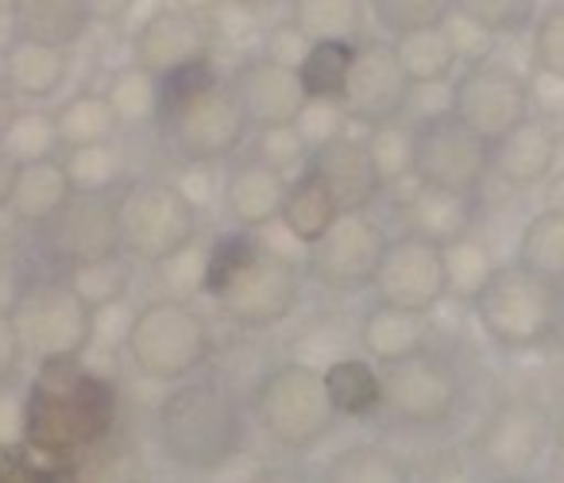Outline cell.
<instances>
[{
    "label": "cell",
    "mask_w": 564,
    "mask_h": 483,
    "mask_svg": "<svg viewBox=\"0 0 564 483\" xmlns=\"http://www.w3.org/2000/svg\"><path fill=\"white\" fill-rule=\"evenodd\" d=\"M117 429V387L82 359L40 364L20 402V437L32 457L78 460L109 441Z\"/></svg>",
    "instance_id": "cell-1"
},
{
    "label": "cell",
    "mask_w": 564,
    "mask_h": 483,
    "mask_svg": "<svg viewBox=\"0 0 564 483\" xmlns=\"http://www.w3.org/2000/svg\"><path fill=\"white\" fill-rule=\"evenodd\" d=\"M205 290L217 298L220 313L236 325H279L299 302V264L259 248L251 233H220L209 244Z\"/></svg>",
    "instance_id": "cell-2"
},
{
    "label": "cell",
    "mask_w": 564,
    "mask_h": 483,
    "mask_svg": "<svg viewBox=\"0 0 564 483\" xmlns=\"http://www.w3.org/2000/svg\"><path fill=\"white\" fill-rule=\"evenodd\" d=\"M159 441L186 472H220L243 449V414L217 379H189L159 406Z\"/></svg>",
    "instance_id": "cell-3"
},
{
    "label": "cell",
    "mask_w": 564,
    "mask_h": 483,
    "mask_svg": "<svg viewBox=\"0 0 564 483\" xmlns=\"http://www.w3.org/2000/svg\"><path fill=\"white\" fill-rule=\"evenodd\" d=\"M251 414H256L259 429L282 449H310L317 444L340 414L333 410L329 395H325L322 372L306 364H279L256 383L251 395Z\"/></svg>",
    "instance_id": "cell-4"
},
{
    "label": "cell",
    "mask_w": 564,
    "mask_h": 483,
    "mask_svg": "<svg viewBox=\"0 0 564 483\" xmlns=\"http://www.w3.org/2000/svg\"><path fill=\"white\" fill-rule=\"evenodd\" d=\"M213 333L209 321L178 298H151L135 310V325L128 336V356L148 379L178 383L194 375L209 359Z\"/></svg>",
    "instance_id": "cell-5"
},
{
    "label": "cell",
    "mask_w": 564,
    "mask_h": 483,
    "mask_svg": "<svg viewBox=\"0 0 564 483\" xmlns=\"http://www.w3.org/2000/svg\"><path fill=\"white\" fill-rule=\"evenodd\" d=\"M120 256L135 264H163L189 248L197 236V213L163 179H135L117 194Z\"/></svg>",
    "instance_id": "cell-6"
},
{
    "label": "cell",
    "mask_w": 564,
    "mask_h": 483,
    "mask_svg": "<svg viewBox=\"0 0 564 483\" xmlns=\"http://www.w3.org/2000/svg\"><path fill=\"white\" fill-rule=\"evenodd\" d=\"M484 333L507 352H530L561 329V294L518 267H499L495 282L476 302Z\"/></svg>",
    "instance_id": "cell-7"
},
{
    "label": "cell",
    "mask_w": 564,
    "mask_h": 483,
    "mask_svg": "<svg viewBox=\"0 0 564 483\" xmlns=\"http://www.w3.org/2000/svg\"><path fill=\"white\" fill-rule=\"evenodd\" d=\"M12 321L24 352H32L40 364H51V359H82V352L89 348L94 310L63 279H35L20 290Z\"/></svg>",
    "instance_id": "cell-8"
},
{
    "label": "cell",
    "mask_w": 564,
    "mask_h": 483,
    "mask_svg": "<svg viewBox=\"0 0 564 483\" xmlns=\"http://www.w3.org/2000/svg\"><path fill=\"white\" fill-rule=\"evenodd\" d=\"M448 112H453L464 128H471L487 148H495V143L507 140V136L530 117V86H525V74L514 71L510 63H502V58H487V63L468 66V71L456 78Z\"/></svg>",
    "instance_id": "cell-9"
},
{
    "label": "cell",
    "mask_w": 564,
    "mask_h": 483,
    "mask_svg": "<svg viewBox=\"0 0 564 483\" xmlns=\"http://www.w3.org/2000/svg\"><path fill=\"white\" fill-rule=\"evenodd\" d=\"M491 174V148L453 112H430L414 125V179L417 186L471 194Z\"/></svg>",
    "instance_id": "cell-10"
},
{
    "label": "cell",
    "mask_w": 564,
    "mask_h": 483,
    "mask_svg": "<svg viewBox=\"0 0 564 483\" xmlns=\"http://www.w3.org/2000/svg\"><path fill=\"white\" fill-rule=\"evenodd\" d=\"M159 125L166 128L174 151L186 163H220L240 148L243 132H248V120H243L228 82H213V86L182 97L178 105L159 112Z\"/></svg>",
    "instance_id": "cell-11"
},
{
    "label": "cell",
    "mask_w": 564,
    "mask_h": 483,
    "mask_svg": "<svg viewBox=\"0 0 564 483\" xmlns=\"http://www.w3.org/2000/svg\"><path fill=\"white\" fill-rule=\"evenodd\" d=\"M549 441H553V414L525 395H507L491 406L487 421L479 426V460L499 480H530L541 464Z\"/></svg>",
    "instance_id": "cell-12"
},
{
    "label": "cell",
    "mask_w": 564,
    "mask_h": 483,
    "mask_svg": "<svg viewBox=\"0 0 564 483\" xmlns=\"http://www.w3.org/2000/svg\"><path fill=\"white\" fill-rule=\"evenodd\" d=\"M387 233L368 213H345L322 240L310 248L306 267L322 287L337 294H356L364 287H376L379 264L387 256Z\"/></svg>",
    "instance_id": "cell-13"
},
{
    "label": "cell",
    "mask_w": 564,
    "mask_h": 483,
    "mask_svg": "<svg viewBox=\"0 0 564 483\" xmlns=\"http://www.w3.org/2000/svg\"><path fill=\"white\" fill-rule=\"evenodd\" d=\"M456 402H460V375L437 352H422L383 372V406L406 426H445L456 414Z\"/></svg>",
    "instance_id": "cell-14"
},
{
    "label": "cell",
    "mask_w": 564,
    "mask_h": 483,
    "mask_svg": "<svg viewBox=\"0 0 564 483\" xmlns=\"http://www.w3.org/2000/svg\"><path fill=\"white\" fill-rule=\"evenodd\" d=\"M213 24L197 9H182V4H166V9L148 12L132 35V55L135 66L151 71L155 78H166L174 71H186L194 63H209L213 55Z\"/></svg>",
    "instance_id": "cell-15"
},
{
    "label": "cell",
    "mask_w": 564,
    "mask_h": 483,
    "mask_svg": "<svg viewBox=\"0 0 564 483\" xmlns=\"http://www.w3.org/2000/svg\"><path fill=\"white\" fill-rule=\"evenodd\" d=\"M43 244L66 267L120 256L117 194H74L55 221L43 225Z\"/></svg>",
    "instance_id": "cell-16"
},
{
    "label": "cell",
    "mask_w": 564,
    "mask_h": 483,
    "mask_svg": "<svg viewBox=\"0 0 564 483\" xmlns=\"http://www.w3.org/2000/svg\"><path fill=\"white\" fill-rule=\"evenodd\" d=\"M376 294L383 305H399L406 313H433L448 298L445 282V256L441 248L402 233L387 244V256L376 275Z\"/></svg>",
    "instance_id": "cell-17"
},
{
    "label": "cell",
    "mask_w": 564,
    "mask_h": 483,
    "mask_svg": "<svg viewBox=\"0 0 564 483\" xmlns=\"http://www.w3.org/2000/svg\"><path fill=\"white\" fill-rule=\"evenodd\" d=\"M410 86L406 71L394 58L391 43H364L352 55V71H348V86H345V112L356 125H391L402 117V109L410 105Z\"/></svg>",
    "instance_id": "cell-18"
},
{
    "label": "cell",
    "mask_w": 564,
    "mask_h": 483,
    "mask_svg": "<svg viewBox=\"0 0 564 483\" xmlns=\"http://www.w3.org/2000/svg\"><path fill=\"white\" fill-rule=\"evenodd\" d=\"M236 105H240L243 120L251 128H286L299 120L306 109V86H302L299 71L271 63V58H248L228 82Z\"/></svg>",
    "instance_id": "cell-19"
},
{
    "label": "cell",
    "mask_w": 564,
    "mask_h": 483,
    "mask_svg": "<svg viewBox=\"0 0 564 483\" xmlns=\"http://www.w3.org/2000/svg\"><path fill=\"white\" fill-rule=\"evenodd\" d=\"M306 171L329 190L333 202L340 205V213H364L376 202L379 190H383L376 167H371L368 143H364L360 136H345V140H337L333 148L310 155Z\"/></svg>",
    "instance_id": "cell-20"
},
{
    "label": "cell",
    "mask_w": 564,
    "mask_h": 483,
    "mask_svg": "<svg viewBox=\"0 0 564 483\" xmlns=\"http://www.w3.org/2000/svg\"><path fill=\"white\" fill-rule=\"evenodd\" d=\"M556 155H561V128L545 117H525L507 140L491 148V171L507 186L530 190L553 174Z\"/></svg>",
    "instance_id": "cell-21"
},
{
    "label": "cell",
    "mask_w": 564,
    "mask_h": 483,
    "mask_svg": "<svg viewBox=\"0 0 564 483\" xmlns=\"http://www.w3.org/2000/svg\"><path fill=\"white\" fill-rule=\"evenodd\" d=\"M479 202L471 194H453V190L437 186H414V194L402 205V225L406 236L425 240L433 248H448V244H460L476 228Z\"/></svg>",
    "instance_id": "cell-22"
},
{
    "label": "cell",
    "mask_w": 564,
    "mask_h": 483,
    "mask_svg": "<svg viewBox=\"0 0 564 483\" xmlns=\"http://www.w3.org/2000/svg\"><path fill=\"white\" fill-rule=\"evenodd\" d=\"M286 194H291V179H282L251 159L236 163L225 174V210L243 233H259V228L274 225L282 217Z\"/></svg>",
    "instance_id": "cell-23"
},
{
    "label": "cell",
    "mask_w": 564,
    "mask_h": 483,
    "mask_svg": "<svg viewBox=\"0 0 564 483\" xmlns=\"http://www.w3.org/2000/svg\"><path fill=\"white\" fill-rule=\"evenodd\" d=\"M94 24V4L86 0H17L12 4V40H32L66 51Z\"/></svg>",
    "instance_id": "cell-24"
},
{
    "label": "cell",
    "mask_w": 564,
    "mask_h": 483,
    "mask_svg": "<svg viewBox=\"0 0 564 483\" xmlns=\"http://www.w3.org/2000/svg\"><path fill=\"white\" fill-rule=\"evenodd\" d=\"M441 17H445V12L417 20V24L402 28V32L394 35V43H391L394 58H399V66L406 71L410 86H441V82L453 78L456 51Z\"/></svg>",
    "instance_id": "cell-25"
},
{
    "label": "cell",
    "mask_w": 564,
    "mask_h": 483,
    "mask_svg": "<svg viewBox=\"0 0 564 483\" xmlns=\"http://www.w3.org/2000/svg\"><path fill=\"white\" fill-rule=\"evenodd\" d=\"M70 74V58L58 47H43L32 40H9L4 43V86L12 97H28V101H47L66 86Z\"/></svg>",
    "instance_id": "cell-26"
},
{
    "label": "cell",
    "mask_w": 564,
    "mask_h": 483,
    "mask_svg": "<svg viewBox=\"0 0 564 483\" xmlns=\"http://www.w3.org/2000/svg\"><path fill=\"white\" fill-rule=\"evenodd\" d=\"M360 344L368 356H376L387 367L414 359L425 352V318L399 310V305L376 302L360 321Z\"/></svg>",
    "instance_id": "cell-27"
},
{
    "label": "cell",
    "mask_w": 564,
    "mask_h": 483,
    "mask_svg": "<svg viewBox=\"0 0 564 483\" xmlns=\"http://www.w3.org/2000/svg\"><path fill=\"white\" fill-rule=\"evenodd\" d=\"M74 197L70 182H66L63 159H47V163L20 167L17 182H12L9 213L24 225L43 228L47 221H55V213Z\"/></svg>",
    "instance_id": "cell-28"
},
{
    "label": "cell",
    "mask_w": 564,
    "mask_h": 483,
    "mask_svg": "<svg viewBox=\"0 0 564 483\" xmlns=\"http://www.w3.org/2000/svg\"><path fill=\"white\" fill-rule=\"evenodd\" d=\"M518 271L564 294V213H538L518 236Z\"/></svg>",
    "instance_id": "cell-29"
},
{
    "label": "cell",
    "mask_w": 564,
    "mask_h": 483,
    "mask_svg": "<svg viewBox=\"0 0 564 483\" xmlns=\"http://www.w3.org/2000/svg\"><path fill=\"white\" fill-rule=\"evenodd\" d=\"M55 128L63 151H78V148H97V143H112L120 132V120L112 117L105 94L82 89V94L66 97L55 109Z\"/></svg>",
    "instance_id": "cell-30"
},
{
    "label": "cell",
    "mask_w": 564,
    "mask_h": 483,
    "mask_svg": "<svg viewBox=\"0 0 564 483\" xmlns=\"http://www.w3.org/2000/svg\"><path fill=\"white\" fill-rule=\"evenodd\" d=\"M345 217L340 205L333 202V194L314 179L310 171H302L299 179L291 182V194H286V205H282V225L291 228L294 240H302L306 248H314L325 233H329L337 221Z\"/></svg>",
    "instance_id": "cell-31"
},
{
    "label": "cell",
    "mask_w": 564,
    "mask_h": 483,
    "mask_svg": "<svg viewBox=\"0 0 564 483\" xmlns=\"http://www.w3.org/2000/svg\"><path fill=\"white\" fill-rule=\"evenodd\" d=\"M105 101H109L112 117L128 128L159 125V109H163V82L143 66H120L105 82Z\"/></svg>",
    "instance_id": "cell-32"
},
{
    "label": "cell",
    "mask_w": 564,
    "mask_h": 483,
    "mask_svg": "<svg viewBox=\"0 0 564 483\" xmlns=\"http://www.w3.org/2000/svg\"><path fill=\"white\" fill-rule=\"evenodd\" d=\"M322 379L333 410L345 414V418H368L383 406V375L368 359L345 356L333 367H325Z\"/></svg>",
    "instance_id": "cell-33"
},
{
    "label": "cell",
    "mask_w": 564,
    "mask_h": 483,
    "mask_svg": "<svg viewBox=\"0 0 564 483\" xmlns=\"http://www.w3.org/2000/svg\"><path fill=\"white\" fill-rule=\"evenodd\" d=\"M63 171L74 194H117V190L128 186V159L117 143L66 151Z\"/></svg>",
    "instance_id": "cell-34"
},
{
    "label": "cell",
    "mask_w": 564,
    "mask_h": 483,
    "mask_svg": "<svg viewBox=\"0 0 564 483\" xmlns=\"http://www.w3.org/2000/svg\"><path fill=\"white\" fill-rule=\"evenodd\" d=\"M441 256H445L448 294L460 298V302L476 305L479 298H484V290L495 282V275H499L495 251L487 248L484 240H476V236H468V240H460V244H448V248H441Z\"/></svg>",
    "instance_id": "cell-35"
},
{
    "label": "cell",
    "mask_w": 564,
    "mask_h": 483,
    "mask_svg": "<svg viewBox=\"0 0 564 483\" xmlns=\"http://www.w3.org/2000/svg\"><path fill=\"white\" fill-rule=\"evenodd\" d=\"M360 20L364 4L356 0H294L291 4V24L310 43H352Z\"/></svg>",
    "instance_id": "cell-36"
},
{
    "label": "cell",
    "mask_w": 564,
    "mask_h": 483,
    "mask_svg": "<svg viewBox=\"0 0 564 483\" xmlns=\"http://www.w3.org/2000/svg\"><path fill=\"white\" fill-rule=\"evenodd\" d=\"M322 483H414V480H410V468L391 449L352 444V449L337 452L329 460Z\"/></svg>",
    "instance_id": "cell-37"
},
{
    "label": "cell",
    "mask_w": 564,
    "mask_h": 483,
    "mask_svg": "<svg viewBox=\"0 0 564 483\" xmlns=\"http://www.w3.org/2000/svg\"><path fill=\"white\" fill-rule=\"evenodd\" d=\"M58 143V128H55V112H40V109H20L17 120L9 125V132L0 136V151L9 155V163L17 167H35L55 159Z\"/></svg>",
    "instance_id": "cell-38"
},
{
    "label": "cell",
    "mask_w": 564,
    "mask_h": 483,
    "mask_svg": "<svg viewBox=\"0 0 564 483\" xmlns=\"http://www.w3.org/2000/svg\"><path fill=\"white\" fill-rule=\"evenodd\" d=\"M63 282L89 305V310H101V305L124 302L128 287H132V259L109 256V259H97V264L66 267Z\"/></svg>",
    "instance_id": "cell-39"
},
{
    "label": "cell",
    "mask_w": 564,
    "mask_h": 483,
    "mask_svg": "<svg viewBox=\"0 0 564 483\" xmlns=\"http://www.w3.org/2000/svg\"><path fill=\"white\" fill-rule=\"evenodd\" d=\"M352 55L356 43H314V51L299 71L310 101H345Z\"/></svg>",
    "instance_id": "cell-40"
},
{
    "label": "cell",
    "mask_w": 564,
    "mask_h": 483,
    "mask_svg": "<svg viewBox=\"0 0 564 483\" xmlns=\"http://www.w3.org/2000/svg\"><path fill=\"white\" fill-rule=\"evenodd\" d=\"M364 143H368L371 167H376V174H379L383 186L414 179V128L410 125L391 120V125L368 128Z\"/></svg>",
    "instance_id": "cell-41"
},
{
    "label": "cell",
    "mask_w": 564,
    "mask_h": 483,
    "mask_svg": "<svg viewBox=\"0 0 564 483\" xmlns=\"http://www.w3.org/2000/svg\"><path fill=\"white\" fill-rule=\"evenodd\" d=\"M445 32L448 40H453V51H456V63H487V58H495V43H499V35L491 32V28L484 24V20L476 17V12L468 9V4H456V9H448L445 17Z\"/></svg>",
    "instance_id": "cell-42"
},
{
    "label": "cell",
    "mask_w": 564,
    "mask_h": 483,
    "mask_svg": "<svg viewBox=\"0 0 564 483\" xmlns=\"http://www.w3.org/2000/svg\"><path fill=\"white\" fill-rule=\"evenodd\" d=\"M159 279H163L166 294L163 298H178V302H189L194 294L205 290V279H209V244H189L178 256L163 259L159 264Z\"/></svg>",
    "instance_id": "cell-43"
},
{
    "label": "cell",
    "mask_w": 564,
    "mask_h": 483,
    "mask_svg": "<svg viewBox=\"0 0 564 483\" xmlns=\"http://www.w3.org/2000/svg\"><path fill=\"white\" fill-rule=\"evenodd\" d=\"M251 163L267 167V171H274V174H282V179H286L291 171H306L310 151H306V143L299 140L294 125H286V128H259L256 148H251Z\"/></svg>",
    "instance_id": "cell-44"
},
{
    "label": "cell",
    "mask_w": 564,
    "mask_h": 483,
    "mask_svg": "<svg viewBox=\"0 0 564 483\" xmlns=\"http://www.w3.org/2000/svg\"><path fill=\"white\" fill-rule=\"evenodd\" d=\"M294 132H299V140L306 143L310 155L333 148V143L348 136L345 105L340 101H306V109H302L299 120H294Z\"/></svg>",
    "instance_id": "cell-45"
},
{
    "label": "cell",
    "mask_w": 564,
    "mask_h": 483,
    "mask_svg": "<svg viewBox=\"0 0 564 483\" xmlns=\"http://www.w3.org/2000/svg\"><path fill=\"white\" fill-rule=\"evenodd\" d=\"M171 186L178 190L182 202L194 213H205L217 202H225V179H217V163H182Z\"/></svg>",
    "instance_id": "cell-46"
},
{
    "label": "cell",
    "mask_w": 564,
    "mask_h": 483,
    "mask_svg": "<svg viewBox=\"0 0 564 483\" xmlns=\"http://www.w3.org/2000/svg\"><path fill=\"white\" fill-rule=\"evenodd\" d=\"M533 66L564 78V4H549L533 24Z\"/></svg>",
    "instance_id": "cell-47"
},
{
    "label": "cell",
    "mask_w": 564,
    "mask_h": 483,
    "mask_svg": "<svg viewBox=\"0 0 564 483\" xmlns=\"http://www.w3.org/2000/svg\"><path fill=\"white\" fill-rule=\"evenodd\" d=\"M135 325V310H128V302H112L94 310V321H89V348L97 352H128V336H132Z\"/></svg>",
    "instance_id": "cell-48"
},
{
    "label": "cell",
    "mask_w": 564,
    "mask_h": 483,
    "mask_svg": "<svg viewBox=\"0 0 564 483\" xmlns=\"http://www.w3.org/2000/svg\"><path fill=\"white\" fill-rule=\"evenodd\" d=\"M340 341H345V333H340V325H314L306 329V333L294 341V348H299V359L294 364H306V367H333L340 356Z\"/></svg>",
    "instance_id": "cell-49"
},
{
    "label": "cell",
    "mask_w": 564,
    "mask_h": 483,
    "mask_svg": "<svg viewBox=\"0 0 564 483\" xmlns=\"http://www.w3.org/2000/svg\"><path fill=\"white\" fill-rule=\"evenodd\" d=\"M310 51H314V43H310L306 35L291 24V20L279 24V28H271L267 40H263V58L286 66V71H302V63L310 58Z\"/></svg>",
    "instance_id": "cell-50"
},
{
    "label": "cell",
    "mask_w": 564,
    "mask_h": 483,
    "mask_svg": "<svg viewBox=\"0 0 564 483\" xmlns=\"http://www.w3.org/2000/svg\"><path fill=\"white\" fill-rule=\"evenodd\" d=\"M525 86H530V117H545L556 125L564 117V78L533 71L525 74Z\"/></svg>",
    "instance_id": "cell-51"
},
{
    "label": "cell",
    "mask_w": 564,
    "mask_h": 483,
    "mask_svg": "<svg viewBox=\"0 0 564 483\" xmlns=\"http://www.w3.org/2000/svg\"><path fill=\"white\" fill-rule=\"evenodd\" d=\"M471 12H476L479 20H484L487 28H491L495 35L502 32H518V28L530 24L533 17V4H522V0H499V4H468Z\"/></svg>",
    "instance_id": "cell-52"
},
{
    "label": "cell",
    "mask_w": 564,
    "mask_h": 483,
    "mask_svg": "<svg viewBox=\"0 0 564 483\" xmlns=\"http://www.w3.org/2000/svg\"><path fill=\"white\" fill-rule=\"evenodd\" d=\"M0 483H43L40 460H32L28 449H12L0 441Z\"/></svg>",
    "instance_id": "cell-53"
},
{
    "label": "cell",
    "mask_w": 564,
    "mask_h": 483,
    "mask_svg": "<svg viewBox=\"0 0 564 483\" xmlns=\"http://www.w3.org/2000/svg\"><path fill=\"white\" fill-rule=\"evenodd\" d=\"M20 359H24V341L17 333V321L9 310H0V387L17 375Z\"/></svg>",
    "instance_id": "cell-54"
},
{
    "label": "cell",
    "mask_w": 564,
    "mask_h": 483,
    "mask_svg": "<svg viewBox=\"0 0 564 483\" xmlns=\"http://www.w3.org/2000/svg\"><path fill=\"white\" fill-rule=\"evenodd\" d=\"M422 483H476V475L468 472V468L460 464V460H445V464H437L430 475H425Z\"/></svg>",
    "instance_id": "cell-55"
},
{
    "label": "cell",
    "mask_w": 564,
    "mask_h": 483,
    "mask_svg": "<svg viewBox=\"0 0 564 483\" xmlns=\"http://www.w3.org/2000/svg\"><path fill=\"white\" fill-rule=\"evenodd\" d=\"M248 483H310V480L302 472H294V468H267V472H259Z\"/></svg>",
    "instance_id": "cell-56"
},
{
    "label": "cell",
    "mask_w": 564,
    "mask_h": 483,
    "mask_svg": "<svg viewBox=\"0 0 564 483\" xmlns=\"http://www.w3.org/2000/svg\"><path fill=\"white\" fill-rule=\"evenodd\" d=\"M12 182H17V167L9 163V155H4V151H0V210H9Z\"/></svg>",
    "instance_id": "cell-57"
},
{
    "label": "cell",
    "mask_w": 564,
    "mask_h": 483,
    "mask_svg": "<svg viewBox=\"0 0 564 483\" xmlns=\"http://www.w3.org/2000/svg\"><path fill=\"white\" fill-rule=\"evenodd\" d=\"M17 97H12V89L4 86V82H0V136L9 132V125L12 120H17Z\"/></svg>",
    "instance_id": "cell-58"
},
{
    "label": "cell",
    "mask_w": 564,
    "mask_h": 483,
    "mask_svg": "<svg viewBox=\"0 0 564 483\" xmlns=\"http://www.w3.org/2000/svg\"><path fill=\"white\" fill-rule=\"evenodd\" d=\"M549 210L553 213H564V171L549 182Z\"/></svg>",
    "instance_id": "cell-59"
},
{
    "label": "cell",
    "mask_w": 564,
    "mask_h": 483,
    "mask_svg": "<svg viewBox=\"0 0 564 483\" xmlns=\"http://www.w3.org/2000/svg\"><path fill=\"white\" fill-rule=\"evenodd\" d=\"M556 480L564 483V441H561V460H556Z\"/></svg>",
    "instance_id": "cell-60"
},
{
    "label": "cell",
    "mask_w": 564,
    "mask_h": 483,
    "mask_svg": "<svg viewBox=\"0 0 564 483\" xmlns=\"http://www.w3.org/2000/svg\"><path fill=\"white\" fill-rule=\"evenodd\" d=\"M0 82H4V47H0Z\"/></svg>",
    "instance_id": "cell-61"
},
{
    "label": "cell",
    "mask_w": 564,
    "mask_h": 483,
    "mask_svg": "<svg viewBox=\"0 0 564 483\" xmlns=\"http://www.w3.org/2000/svg\"><path fill=\"white\" fill-rule=\"evenodd\" d=\"M495 483H533V480H495Z\"/></svg>",
    "instance_id": "cell-62"
}]
</instances>
